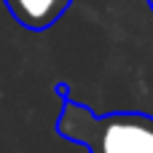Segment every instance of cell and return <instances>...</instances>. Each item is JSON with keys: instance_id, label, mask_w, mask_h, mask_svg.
I'll return each instance as SVG.
<instances>
[{"instance_id": "obj_1", "label": "cell", "mask_w": 153, "mask_h": 153, "mask_svg": "<svg viewBox=\"0 0 153 153\" xmlns=\"http://www.w3.org/2000/svg\"><path fill=\"white\" fill-rule=\"evenodd\" d=\"M56 91L62 94L56 132L65 140L83 145L89 153H153V116L134 110L97 116L70 100L67 83H56Z\"/></svg>"}, {"instance_id": "obj_3", "label": "cell", "mask_w": 153, "mask_h": 153, "mask_svg": "<svg viewBox=\"0 0 153 153\" xmlns=\"http://www.w3.org/2000/svg\"><path fill=\"white\" fill-rule=\"evenodd\" d=\"M148 5H151V11H153V0H148Z\"/></svg>"}, {"instance_id": "obj_2", "label": "cell", "mask_w": 153, "mask_h": 153, "mask_svg": "<svg viewBox=\"0 0 153 153\" xmlns=\"http://www.w3.org/2000/svg\"><path fill=\"white\" fill-rule=\"evenodd\" d=\"M8 13L32 32H43L54 27L70 8L73 0H3Z\"/></svg>"}]
</instances>
